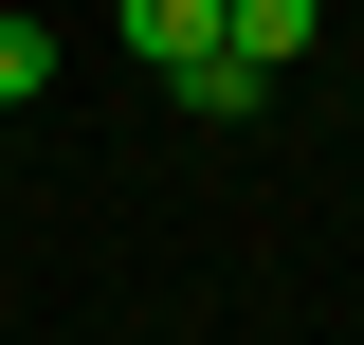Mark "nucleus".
Wrapping results in <instances>:
<instances>
[{
    "instance_id": "3",
    "label": "nucleus",
    "mask_w": 364,
    "mask_h": 345,
    "mask_svg": "<svg viewBox=\"0 0 364 345\" xmlns=\"http://www.w3.org/2000/svg\"><path fill=\"white\" fill-rule=\"evenodd\" d=\"M182 109H200V128H255V109H273V73H237V55H200V73H182Z\"/></svg>"
},
{
    "instance_id": "1",
    "label": "nucleus",
    "mask_w": 364,
    "mask_h": 345,
    "mask_svg": "<svg viewBox=\"0 0 364 345\" xmlns=\"http://www.w3.org/2000/svg\"><path fill=\"white\" fill-rule=\"evenodd\" d=\"M109 37H128L146 73L182 91V73H200V55H219V0H109Z\"/></svg>"
},
{
    "instance_id": "2",
    "label": "nucleus",
    "mask_w": 364,
    "mask_h": 345,
    "mask_svg": "<svg viewBox=\"0 0 364 345\" xmlns=\"http://www.w3.org/2000/svg\"><path fill=\"white\" fill-rule=\"evenodd\" d=\"M310 37H328V0H219V55L237 73H291Z\"/></svg>"
},
{
    "instance_id": "4",
    "label": "nucleus",
    "mask_w": 364,
    "mask_h": 345,
    "mask_svg": "<svg viewBox=\"0 0 364 345\" xmlns=\"http://www.w3.org/2000/svg\"><path fill=\"white\" fill-rule=\"evenodd\" d=\"M37 91H55V37H37V18H0V109H37Z\"/></svg>"
}]
</instances>
